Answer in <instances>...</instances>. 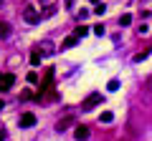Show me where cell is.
Returning <instances> with one entry per match:
<instances>
[{
  "mask_svg": "<svg viewBox=\"0 0 152 141\" xmlns=\"http://www.w3.org/2000/svg\"><path fill=\"white\" fill-rule=\"evenodd\" d=\"M0 109H5V101H3V98H0Z\"/></svg>",
  "mask_w": 152,
  "mask_h": 141,
  "instance_id": "obj_21",
  "label": "cell"
},
{
  "mask_svg": "<svg viewBox=\"0 0 152 141\" xmlns=\"http://www.w3.org/2000/svg\"><path fill=\"white\" fill-rule=\"evenodd\" d=\"M99 103H102V93L94 91V93H89V96L81 101V111H91V109H96Z\"/></svg>",
  "mask_w": 152,
  "mask_h": 141,
  "instance_id": "obj_1",
  "label": "cell"
},
{
  "mask_svg": "<svg viewBox=\"0 0 152 141\" xmlns=\"http://www.w3.org/2000/svg\"><path fill=\"white\" fill-rule=\"evenodd\" d=\"M89 134H91V131H89L86 126H76V131H74V139H76V141H86V139H89Z\"/></svg>",
  "mask_w": 152,
  "mask_h": 141,
  "instance_id": "obj_5",
  "label": "cell"
},
{
  "mask_svg": "<svg viewBox=\"0 0 152 141\" xmlns=\"http://www.w3.org/2000/svg\"><path fill=\"white\" fill-rule=\"evenodd\" d=\"M99 121H102V124H112V121H114V114H112V111H102Z\"/></svg>",
  "mask_w": 152,
  "mask_h": 141,
  "instance_id": "obj_9",
  "label": "cell"
},
{
  "mask_svg": "<svg viewBox=\"0 0 152 141\" xmlns=\"http://www.w3.org/2000/svg\"><path fill=\"white\" fill-rule=\"evenodd\" d=\"M71 124H74V116L69 114V116H64V119L56 124V131H66V126H71Z\"/></svg>",
  "mask_w": 152,
  "mask_h": 141,
  "instance_id": "obj_6",
  "label": "cell"
},
{
  "mask_svg": "<svg viewBox=\"0 0 152 141\" xmlns=\"http://www.w3.org/2000/svg\"><path fill=\"white\" fill-rule=\"evenodd\" d=\"M41 48H43V50H41V53H43V55H51V53H53V50H56V48H53V43H48V40H46V43L41 45Z\"/></svg>",
  "mask_w": 152,
  "mask_h": 141,
  "instance_id": "obj_13",
  "label": "cell"
},
{
  "mask_svg": "<svg viewBox=\"0 0 152 141\" xmlns=\"http://www.w3.org/2000/svg\"><path fill=\"white\" fill-rule=\"evenodd\" d=\"M41 58H43V53L41 50H33L31 53V65H41Z\"/></svg>",
  "mask_w": 152,
  "mask_h": 141,
  "instance_id": "obj_8",
  "label": "cell"
},
{
  "mask_svg": "<svg viewBox=\"0 0 152 141\" xmlns=\"http://www.w3.org/2000/svg\"><path fill=\"white\" fill-rule=\"evenodd\" d=\"M129 23H132V15H129V13L119 15V25H129Z\"/></svg>",
  "mask_w": 152,
  "mask_h": 141,
  "instance_id": "obj_15",
  "label": "cell"
},
{
  "mask_svg": "<svg viewBox=\"0 0 152 141\" xmlns=\"http://www.w3.org/2000/svg\"><path fill=\"white\" fill-rule=\"evenodd\" d=\"M26 78H28V83H38V73H36V70H31Z\"/></svg>",
  "mask_w": 152,
  "mask_h": 141,
  "instance_id": "obj_16",
  "label": "cell"
},
{
  "mask_svg": "<svg viewBox=\"0 0 152 141\" xmlns=\"http://www.w3.org/2000/svg\"><path fill=\"white\" fill-rule=\"evenodd\" d=\"M122 141H127V139H122Z\"/></svg>",
  "mask_w": 152,
  "mask_h": 141,
  "instance_id": "obj_23",
  "label": "cell"
},
{
  "mask_svg": "<svg viewBox=\"0 0 152 141\" xmlns=\"http://www.w3.org/2000/svg\"><path fill=\"white\" fill-rule=\"evenodd\" d=\"M76 43H79V38H76L74 33H71L69 38H66V40H64V43H61V48H74V45H76Z\"/></svg>",
  "mask_w": 152,
  "mask_h": 141,
  "instance_id": "obj_7",
  "label": "cell"
},
{
  "mask_svg": "<svg viewBox=\"0 0 152 141\" xmlns=\"http://www.w3.org/2000/svg\"><path fill=\"white\" fill-rule=\"evenodd\" d=\"M150 53H152L150 48H145V50H142V53H137V55H134V63H140V60H145V58H147V55H150Z\"/></svg>",
  "mask_w": 152,
  "mask_h": 141,
  "instance_id": "obj_14",
  "label": "cell"
},
{
  "mask_svg": "<svg viewBox=\"0 0 152 141\" xmlns=\"http://www.w3.org/2000/svg\"><path fill=\"white\" fill-rule=\"evenodd\" d=\"M23 20L31 23V25H36V23H41V13H38L36 8H26V10H23Z\"/></svg>",
  "mask_w": 152,
  "mask_h": 141,
  "instance_id": "obj_2",
  "label": "cell"
},
{
  "mask_svg": "<svg viewBox=\"0 0 152 141\" xmlns=\"http://www.w3.org/2000/svg\"><path fill=\"white\" fill-rule=\"evenodd\" d=\"M91 3H99V0H91Z\"/></svg>",
  "mask_w": 152,
  "mask_h": 141,
  "instance_id": "obj_22",
  "label": "cell"
},
{
  "mask_svg": "<svg viewBox=\"0 0 152 141\" xmlns=\"http://www.w3.org/2000/svg\"><path fill=\"white\" fill-rule=\"evenodd\" d=\"M137 33H140V35H147V33H150V25H145V23H142V25L137 28Z\"/></svg>",
  "mask_w": 152,
  "mask_h": 141,
  "instance_id": "obj_17",
  "label": "cell"
},
{
  "mask_svg": "<svg viewBox=\"0 0 152 141\" xmlns=\"http://www.w3.org/2000/svg\"><path fill=\"white\" fill-rule=\"evenodd\" d=\"M104 33H107L104 25H94V35H104Z\"/></svg>",
  "mask_w": 152,
  "mask_h": 141,
  "instance_id": "obj_18",
  "label": "cell"
},
{
  "mask_svg": "<svg viewBox=\"0 0 152 141\" xmlns=\"http://www.w3.org/2000/svg\"><path fill=\"white\" fill-rule=\"evenodd\" d=\"M107 91H112V93H114V91H119V78H112V81L107 83Z\"/></svg>",
  "mask_w": 152,
  "mask_h": 141,
  "instance_id": "obj_12",
  "label": "cell"
},
{
  "mask_svg": "<svg viewBox=\"0 0 152 141\" xmlns=\"http://www.w3.org/2000/svg\"><path fill=\"white\" fill-rule=\"evenodd\" d=\"M8 139V134H5V131H0V141H5Z\"/></svg>",
  "mask_w": 152,
  "mask_h": 141,
  "instance_id": "obj_20",
  "label": "cell"
},
{
  "mask_svg": "<svg viewBox=\"0 0 152 141\" xmlns=\"http://www.w3.org/2000/svg\"><path fill=\"white\" fill-rule=\"evenodd\" d=\"M8 35H10V25L5 20H0V38H8Z\"/></svg>",
  "mask_w": 152,
  "mask_h": 141,
  "instance_id": "obj_10",
  "label": "cell"
},
{
  "mask_svg": "<svg viewBox=\"0 0 152 141\" xmlns=\"http://www.w3.org/2000/svg\"><path fill=\"white\" fill-rule=\"evenodd\" d=\"M15 86V76L13 73H0V91H10Z\"/></svg>",
  "mask_w": 152,
  "mask_h": 141,
  "instance_id": "obj_3",
  "label": "cell"
},
{
  "mask_svg": "<svg viewBox=\"0 0 152 141\" xmlns=\"http://www.w3.org/2000/svg\"><path fill=\"white\" fill-rule=\"evenodd\" d=\"M74 35H76V38H84V35H89V28H86V25H79V28H74Z\"/></svg>",
  "mask_w": 152,
  "mask_h": 141,
  "instance_id": "obj_11",
  "label": "cell"
},
{
  "mask_svg": "<svg viewBox=\"0 0 152 141\" xmlns=\"http://www.w3.org/2000/svg\"><path fill=\"white\" fill-rule=\"evenodd\" d=\"M31 126H36V114H31V111L20 114V129H31Z\"/></svg>",
  "mask_w": 152,
  "mask_h": 141,
  "instance_id": "obj_4",
  "label": "cell"
},
{
  "mask_svg": "<svg viewBox=\"0 0 152 141\" xmlns=\"http://www.w3.org/2000/svg\"><path fill=\"white\" fill-rule=\"evenodd\" d=\"M104 10H107L104 5H96V8H94V15H104Z\"/></svg>",
  "mask_w": 152,
  "mask_h": 141,
  "instance_id": "obj_19",
  "label": "cell"
}]
</instances>
